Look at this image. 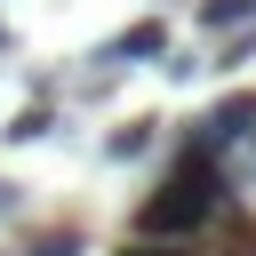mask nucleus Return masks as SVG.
Wrapping results in <instances>:
<instances>
[{
    "label": "nucleus",
    "instance_id": "nucleus-1",
    "mask_svg": "<svg viewBox=\"0 0 256 256\" xmlns=\"http://www.w3.org/2000/svg\"><path fill=\"white\" fill-rule=\"evenodd\" d=\"M232 208V184H224V152H208V144H184V160L144 192V208H136V240H192V232H208L216 216Z\"/></svg>",
    "mask_w": 256,
    "mask_h": 256
},
{
    "label": "nucleus",
    "instance_id": "nucleus-2",
    "mask_svg": "<svg viewBox=\"0 0 256 256\" xmlns=\"http://www.w3.org/2000/svg\"><path fill=\"white\" fill-rule=\"evenodd\" d=\"M128 56H168V24H152V16H144V24H128V32L104 48V64H128Z\"/></svg>",
    "mask_w": 256,
    "mask_h": 256
},
{
    "label": "nucleus",
    "instance_id": "nucleus-3",
    "mask_svg": "<svg viewBox=\"0 0 256 256\" xmlns=\"http://www.w3.org/2000/svg\"><path fill=\"white\" fill-rule=\"evenodd\" d=\"M248 16H256V0H200V24L208 32H240Z\"/></svg>",
    "mask_w": 256,
    "mask_h": 256
},
{
    "label": "nucleus",
    "instance_id": "nucleus-4",
    "mask_svg": "<svg viewBox=\"0 0 256 256\" xmlns=\"http://www.w3.org/2000/svg\"><path fill=\"white\" fill-rule=\"evenodd\" d=\"M152 128H160V120H128V128H112V160H136V152L152 144Z\"/></svg>",
    "mask_w": 256,
    "mask_h": 256
},
{
    "label": "nucleus",
    "instance_id": "nucleus-5",
    "mask_svg": "<svg viewBox=\"0 0 256 256\" xmlns=\"http://www.w3.org/2000/svg\"><path fill=\"white\" fill-rule=\"evenodd\" d=\"M48 128H56V112H48V104H32V112H16V128H8V136H16V144H32V136H48Z\"/></svg>",
    "mask_w": 256,
    "mask_h": 256
},
{
    "label": "nucleus",
    "instance_id": "nucleus-6",
    "mask_svg": "<svg viewBox=\"0 0 256 256\" xmlns=\"http://www.w3.org/2000/svg\"><path fill=\"white\" fill-rule=\"evenodd\" d=\"M24 256H80V232H40Z\"/></svg>",
    "mask_w": 256,
    "mask_h": 256
},
{
    "label": "nucleus",
    "instance_id": "nucleus-7",
    "mask_svg": "<svg viewBox=\"0 0 256 256\" xmlns=\"http://www.w3.org/2000/svg\"><path fill=\"white\" fill-rule=\"evenodd\" d=\"M248 56H256V32H232L224 40V64H248Z\"/></svg>",
    "mask_w": 256,
    "mask_h": 256
},
{
    "label": "nucleus",
    "instance_id": "nucleus-8",
    "mask_svg": "<svg viewBox=\"0 0 256 256\" xmlns=\"http://www.w3.org/2000/svg\"><path fill=\"white\" fill-rule=\"evenodd\" d=\"M120 256H192V248H176V240H136V248H120Z\"/></svg>",
    "mask_w": 256,
    "mask_h": 256
},
{
    "label": "nucleus",
    "instance_id": "nucleus-9",
    "mask_svg": "<svg viewBox=\"0 0 256 256\" xmlns=\"http://www.w3.org/2000/svg\"><path fill=\"white\" fill-rule=\"evenodd\" d=\"M0 48H8V24H0Z\"/></svg>",
    "mask_w": 256,
    "mask_h": 256
},
{
    "label": "nucleus",
    "instance_id": "nucleus-10",
    "mask_svg": "<svg viewBox=\"0 0 256 256\" xmlns=\"http://www.w3.org/2000/svg\"><path fill=\"white\" fill-rule=\"evenodd\" d=\"M0 208H8V184H0Z\"/></svg>",
    "mask_w": 256,
    "mask_h": 256
}]
</instances>
